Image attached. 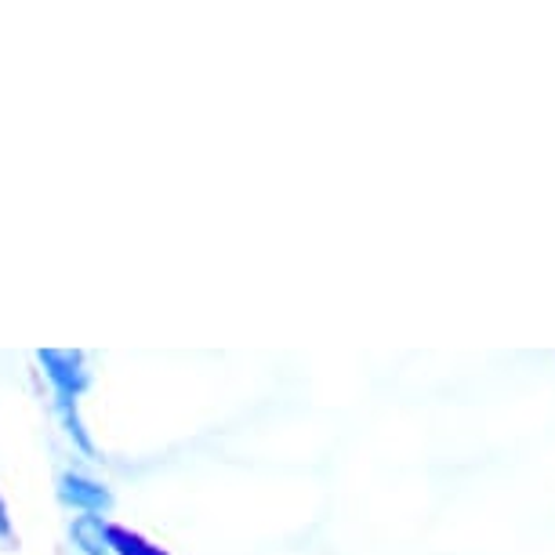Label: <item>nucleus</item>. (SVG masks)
Wrapping results in <instances>:
<instances>
[{
  "instance_id": "nucleus-1",
  "label": "nucleus",
  "mask_w": 555,
  "mask_h": 555,
  "mask_svg": "<svg viewBox=\"0 0 555 555\" xmlns=\"http://www.w3.org/2000/svg\"><path fill=\"white\" fill-rule=\"evenodd\" d=\"M37 363L44 366V378L55 392V400H80L91 385L88 356L80 349H40Z\"/></svg>"
},
{
  "instance_id": "nucleus-4",
  "label": "nucleus",
  "mask_w": 555,
  "mask_h": 555,
  "mask_svg": "<svg viewBox=\"0 0 555 555\" xmlns=\"http://www.w3.org/2000/svg\"><path fill=\"white\" fill-rule=\"evenodd\" d=\"M55 411H59L62 428H66V436L73 439V447H77L80 454H88V457H99V447H95V439H91L88 425H83L77 400H55Z\"/></svg>"
},
{
  "instance_id": "nucleus-6",
  "label": "nucleus",
  "mask_w": 555,
  "mask_h": 555,
  "mask_svg": "<svg viewBox=\"0 0 555 555\" xmlns=\"http://www.w3.org/2000/svg\"><path fill=\"white\" fill-rule=\"evenodd\" d=\"M15 541V527H12V512H8V501L0 498V544Z\"/></svg>"
},
{
  "instance_id": "nucleus-2",
  "label": "nucleus",
  "mask_w": 555,
  "mask_h": 555,
  "mask_svg": "<svg viewBox=\"0 0 555 555\" xmlns=\"http://www.w3.org/2000/svg\"><path fill=\"white\" fill-rule=\"evenodd\" d=\"M55 494L62 505L69 512H77V516H106V512H113V505H117L113 490L102 483V479L77 473V468H66V473L55 479Z\"/></svg>"
},
{
  "instance_id": "nucleus-5",
  "label": "nucleus",
  "mask_w": 555,
  "mask_h": 555,
  "mask_svg": "<svg viewBox=\"0 0 555 555\" xmlns=\"http://www.w3.org/2000/svg\"><path fill=\"white\" fill-rule=\"evenodd\" d=\"M109 555H167V548L128 527H113L109 522Z\"/></svg>"
},
{
  "instance_id": "nucleus-3",
  "label": "nucleus",
  "mask_w": 555,
  "mask_h": 555,
  "mask_svg": "<svg viewBox=\"0 0 555 555\" xmlns=\"http://www.w3.org/2000/svg\"><path fill=\"white\" fill-rule=\"evenodd\" d=\"M69 541L80 555H109V522L106 516H73Z\"/></svg>"
}]
</instances>
